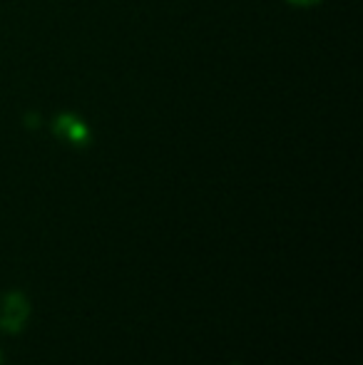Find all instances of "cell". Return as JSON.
Wrapping results in <instances>:
<instances>
[{
  "label": "cell",
  "mask_w": 363,
  "mask_h": 365,
  "mask_svg": "<svg viewBox=\"0 0 363 365\" xmlns=\"http://www.w3.org/2000/svg\"><path fill=\"white\" fill-rule=\"evenodd\" d=\"M0 365H3V353H0Z\"/></svg>",
  "instance_id": "3"
},
{
  "label": "cell",
  "mask_w": 363,
  "mask_h": 365,
  "mask_svg": "<svg viewBox=\"0 0 363 365\" xmlns=\"http://www.w3.org/2000/svg\"><path fill=\"white\" fill-rule=\"evenodd\" d=\"M294 3H309V0H294Z\"/></svg>",
  "instance_id": "2"
},
{
  "label": "cell",
  "mask_w": 363,
  "mask_h": 365,
  "mask_svg": "<svg viewBox=\"0 0 363 365\" xmlns=\"http://www.w3.org/2000/svg\"><path fill=\"white\" fill-rule=\"evenodd\" d=\"M30 316V303L20 291H10L0 301V328L8 333H18Z\"/></svg>",
  "instance_id": "1"
}]
</instances>
